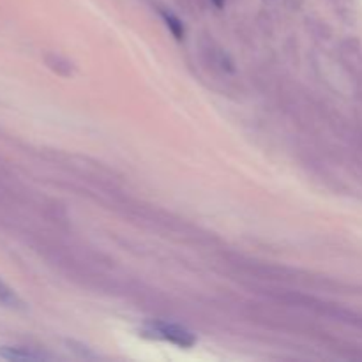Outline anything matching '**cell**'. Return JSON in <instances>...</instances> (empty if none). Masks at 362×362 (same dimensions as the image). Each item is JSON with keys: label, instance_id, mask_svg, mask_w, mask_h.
Masks as SVG:
<instances>
[{"label": "cell", "instance_id": "obj_1", "mask_svg": "<svg viewBox=\"0 0 362 362\" xmlns=\"http://www.w3.org/2000/svg\"><path fill=\"white\" fill-rule=\"evenodd\" d=\"M147 327L154 338L166 339V341L173 343L177 346H182V349H191L197 343L194 336L187 329H184L182 325L166 324V322H152Z\"/></svg>", "mask_w": 362, "mask_h": 362}, {"label": "cell", "instance_id": "obj_3", "mask_svg": "<svg viewBox=\"0 0 362 362\" xmlns=\"http://www.w3.org/2000/svg\"><path fill=\"white\" fill-rule=\"evenodd\" d=\"M0 306L13 308V310L21 308L20 297H18L16 293H14V290L11 288L7 283H4L2 279H0Z\"/></svg>", "mask_w": 362, "mask_h": 362}, {"label": "cell", "instance_id": "obj_2", "mask_svg": "<svg viewBox=\"0 0 362 362\" xmlns=\"http://www.w3.org/2000/svg\"><path fill=\"white\" fill-rule=\"evenodd\" d=\"M0 359L6 361H49L52 356L45 352H37L27 346H2L0 349Z\"/></svg>", "mask_w": 362, "mask_h": 362}, {"label": "cell", "instance_id": "obj_5", "mask_svg": "<svg viewBox=\"0 0 362 362\" xmlns=\"http://www.w3.org/2000/svg\"><path fill=\"white\" fill-rule=\"evenodd\" d=\"M212 2H214L216 7H223V6H225V0H212Z\"/></svg>", "mask_w": 362, "mask_h": 362}, {"label": "cell", "instance_id": "obj_4", "mask_svg": "<svg viewBox=\"0 0 362 362\" xmlns=\"http://www.w3.org/2000/svg\"><path fill=\"white\" fill-rule=\"evenodd\" d=\"M161 16H163V20H165V23H166V27L170 28V30H172V34L175 35V39H184V25H182V21L179 20V18L175 16V14H172V13H166V11H161Z\"/></svg>", "mask_w": 362, "mask_h": 362}]
</instances>
